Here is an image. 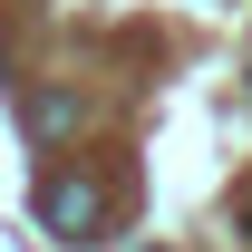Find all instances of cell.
Masks as SVG:
<instances>
[{"mask_svg": "<svg viewBox=\"0 0 252 252\" xmlns=\"http://www.w3.org/2000/svg\"><path fill=\"white\" fill-rule=\"evenodd\" d=\"M20 117H30V136H68V126H78V97H68V88H30Z\"/></svg>", "mask_w": 252, "mask_h": 252, "instance_id": "2", "label": "cell"}, {"mask_svg": "<svg viewBox=\"0 0 252 252\" xmlns=\"http://www.w3.org/2000/svg\"><path fill=\"white\" fill-rule=\"evenodd\" d=\"M97 214H107V204H97L88 175H49V185H39V223H49L59 243H97Z\"/></svg>", "mask_w": 252, "mask_h": 252, "instance_id": "1", "label": "cell"}]
</instances>
